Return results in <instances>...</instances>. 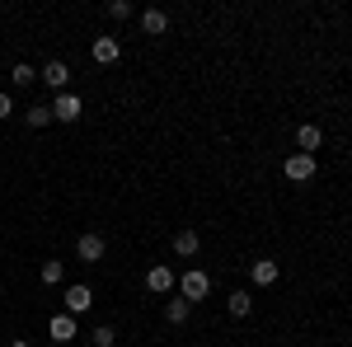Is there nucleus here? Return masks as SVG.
<instances>
[{"instance_id": "obj_1", "label": "nucleus", "mask_w": 352, "mask_h": 347, "mask_svg": "<svg viewBox=\"0 0 352 347\" xmlns=\"http://www.w3.org/2000/svg\"><path fill=\"white\" fill-rule=\"evenodd\" d=\"M207 291H212V277H207V272H197V267H188V272L179 277V295H184L188 305H197V300H207Z\"/></svg>"}, {"instance_id": "obj_2", "label": "nucleus", "mask_w": 352, "mask_h": 347, "mask_svg": "<svg viewBox=\"0 0 352 347\" xmlns=\"http://www.w3.org/2000/svg\"><path fill=\"white\" fill-rule=\"evenodd\" d=\"M282 174H287V179H292V183H310V179H315V155H292V160L282 164Z\"/></svg>"}, {"instance_id": "obj_3", "label": "nucleus", "mask_w": 352, "mask_h": 347, "mask_svg": "<svg viewBox=\"0 0 352 347\" xmlns=\"http://www.w3.org/2000/svg\"><path fill=\"white\" fill-rule=\"evenodd\" d=\"M174 287H179V277H174V267L155 263V267H151V272H146V291L164 295V291H174Z\"/></svg>"}, {"instance_id": "obj_4", "label": "nucleus", "mask_w": 352, "mask_h": 347, "mask_svg": "<svg viewBox=\"0 0 352 347\" xmlns=\"http://www.w3.org/2000/svg\"><path fill=\"white\" fill-rule=\"evenodd\" d=\"M76 254H80L85 263H99V258L109 254V244H104V235H99V230H89V235H80V240H76Z\"/></svg>"}, {"instance_id": "obj_5", "label": "nucleus", "mask_w": 352, "mask_h": 347, "mask_svg": "<svg viewBox=\"0 0 352 347\" xmlns=\"http://www.w3.org/2000/svg\"><path fill=\"white\" fill-rule=\"evenodd\" d=\"M80 113H85L80 94H71V89H66V94H56V104H52V117H56V122H76Z\"/></svg>"}, {"instance_id": "obj_6", "label": "nucleus", "mask_w": 352, "mask_h": 347, "mask_svg": "<svg viewBox=\"0 0 352 347\" xmlns=\"http://www.w3.org/2000/svg\"><path fill=\"white\" fill-rule=\"evenodd\" d=\"M61 305H66V315H76V320H80L85 310L94 305V291H89V287H66V295H61Z\"/></svg>"}, {"instance_id": "obj_7", "label": "nucleus", "mask_w": 352, "mask_h": 347, "mask_svg": "<svg viewBox=\"0 0 352 347\" xmlns=\"http://www.w3.org/2000/svg\"><path fill=\"white\" fill-rule=\"evenodd\" d=\"M66 80H71V66L66 61H47L43 66V85H52L56 94H66Z\"/></svg>"}, {"instance_id": "obj_8", "label": "nucleus", "mask_w": 352, "mask_h": 347, "mask_svg": "<svg viewBox=\"0 0 352 347\" xmlns=\"http://www.w3.org/2000/svg\"><path fill=\"white\" fill-rule=\"evenodd\" d=\"M320 141H324V132H320L315 122L296 127V150H300V155H315V150H320Z\"/></svg>"}, {"instance_id": "obj_9", "label": "nucleus", "mask_w": 352, "mask_h": 347, "mask_svg": "<svg viewBox=\"0 0 352 347\" xmlns=\"http://www.w3.org/2000/svg\"><path fill=\"white\" fill-rule=\"evenodd\" d=\"M89 52H94L99 66H113V61L122 56V43H118V38H94V47H89Z\"/></svg>"}, {"instance_id": "obj_10", "label": "nucleus", "mask_w": 352, "mask_h": 347, "mask_svg": "<svg viewBox=\"0 0 352 347\" xmlns=\"http://www.w3.org/2000/svg\"><path fill=\"white\" fill-rule=\"evenodd\" d=\"M141 28H146V38H160V33H169V14L164 10H141Z\"/></svg>"}, {"instance_id": "obj_11", "label": "nucleus", "mask_w": 352, "mask_h": 347, "mask_svg": "<svg viewBox=\"0 0 352 347\" xmlns=\"http://www.w3.org/2000/svg\"><path fill=\"white\" fill-rule=\"evenodd\" d=\"M47 333H52V343H71V338H76V315H56V320L47 324Z\"/></svg>"}, {"instance_id": "obj_12", "label": "nucleus", "mask_w": 352, "mask_h": 347, "mask_svg": "<svg viewBox=\"0 0 352 347\" xmlns=\"http://www.w3.org/2000/svg\"><path fill=\"white\" fill-rule=\"evenodd\" d=\"M249 277H254V287H272L277 282V263L272 258H258V263L249 267Z\"/></svg>"}, {"instance_id": "obj_13", "label": "nucleus", "mask_w": 352, "mask_h": 347, "mask_svg": "<svg viewBox=\"0 0 352 347\" xmlns=\"http://www.w3.org/2000/svg\"><path fill=\"white\" fill-rule=\"evenodd\" d=\"M197 249H202V240H197V230H179V235H174V254H179V258H192Z\"/></svg>"}, {"instance_id": "obj_14", "label": "nucleus", "mask_w": 352, "mask_h": 347, "mask_svg": "<svg viewBox=\"0 0 352 347\" xmlns=\"http://www.w3.org/2000/svg\"><path fill=\"white\" fill-rule=\"evenodd\" d=\"M24 122H28V127H47V122H56V117H52V108H47V104H33L24 113Z\"/></svg>"}, {"instance_id": "obj_15", "label": "nucleus", "mask_w": 352, "mask_h": 347, "mask_svg": "<svg viewBox=\"0 0 352 347\" xmlns=\"http://www.w3.org/2000/svg\"><path fill=\"white\" fill-rule=\"evenodd\" d=\"M249 310H254V295H249V291H230V315H235V320H244Z\"/></svg>"}, {"instance_id": "obj_16", "label": "nucleus", "mask_w": 352, "mask_h": 347, "mask_svg": "<svg viewBox=\"0 0 352 347\" xmlns=\"http://www.w3.org/2000/svg\"><path fill=\"white\" fill-rule=\"evenodd\" d=\"M188 310H192V305L179 295V300H169V305H164V320H169V324H184V320H188Z\"/></svg>"}, {"instance_id": "obj_17", "label": "nucleus", "mask_w": 352, "mask_h": 347, "mask_svg": "<svg viewBox=\"0 0 352 347\" xmlns=\"http://www.w3.org/2000/svg\"><path fill=\"white\" fill-rule=\"evenodd\" d=\"M89 343H94V347H113V343H118V333H113V324H99V328L89 333Z\"/></svg>"}, {"instance_id": "obj_18", "label": "nucleus", "mask_w": 352, "mask_h": 347, "mask_svg": "<svg viewBox=\"0 0 352 347\" xmlns=\"http://www.w3.org/2000/svg\"><path fill=\"white\" fill-rule=\"evenodd\" d=\"M10 80H14V85H33V80H38V71H33L28 61H19V66L10 71Z\"/></svg>"}, {"instance_id": "obj_19", "label": "nucleus", "mask_w": 352, "mask_h": 347, "mask_svg": "<svg viewBox=\"0 0 352 347\" xmlns=\"http://www.w3.org/2000/svg\"><path fill=\"white\" fill-rule=\"evenodd\" d=\"M61 272H66V267L56 263V258H52V263H43V282H47V287H56V282H61Z\"/></svg>"}, {"instance_id": "obj_20", "label": "nucleus", "mask_w": 352, "mask_h": 347, "mask_svg": "<svg viewBox=\"0 0 352 347\" xmlns=\"http://www.w3.org/2000/svg\"><path fill=\"white\" fill-rule=\"evenodd\" d=\"M109 14L113 19H132V5L127 0H109Z\"/></svg>"}, {"instance_id": "obj_21", "label": "nucleus", "mask_w": 352, "mask_h": 347, "mask_svg": "<svg viewBox=\"0 0 352 347\" xmlns=\"http://www.w3.org/2000/svg\"><path fill=\"white\" fill-rule=\"evenodd\" d=\"M10 113H14V99H10V94H0V122H5Z\"/></svg>"}, {"instance_id": "obj_22", "label": "nucleus", "mask_w": 352, "mask_h": 347, "mask_svg": "<svg viewBox=\"0 0 352 347\" xmlns=\"http://www.w3.org/2000/svg\"><path fill=\"white\" fill-rule=\"evenodd\" d=\"M10 347H28V343H24V338H14V343H10Z\"/></svg>"}]
</instances>
